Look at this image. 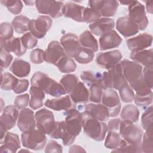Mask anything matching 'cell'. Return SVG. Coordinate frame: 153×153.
Here are the masks:
<instances>
[{
	"instance_id": "cell-1",
	"label": "cell",
	"mask_w": 153,
	"mask_h": 153,
	"mask_svg": "<svg viewBox=\"0 0 153 153\" xmlns=\"http://www.w3.org/2000/svg\"><path fill=\"white\" fill-rule=\"evenodd\" d=\"M120 65L124 78L137 94L146 95L152 92V89L146 85L144 81L143 69L140 64L124 59L121 62Z\"/></svg>"
},
{
	"instance_id": "cell-2",
	"label": "cell",
	"mask_w": 153,
	"mask_h": 153,
	"mask_svg": "<svg viewBox=\"0 0 153 153\" xmlns=\"http://www.w3.org/2000/svg\"><path fill=\"white\" fill-rule=\"evenodd\" d=\"M30 83L32 86L39 88L45 93L53 97H59L67 94L60 83L56 82L47 74L40 71H38L33 75L30 79Z\"/></svg>"
},
{
	"instance_id": "cell-3",
	"label": "cell",
	"mask_w": 153,
	"mask_h": 153,
	"mask_svg": "<svg viewBox=\"0 0 153 153\" xmlns=\"http://www.w3.org/2000/svg\"><path fill=\"white\" fill-rule=\"evenodd\" d=\"M81 114L84 133L94 140H103L108 130L107 124L93 118L85 111Z\"/></svg>"
},
{
	"instance_id": "cell-4",
	"label": "cell",
	"mask_w": 153,
	"mask_h": 153,
	"mask_svg": "<svg viewBox=\"0 0 153 153\" xmlns=\"http://www.w3.org/2000/svg\"><path fill=\"white\" fill-rule=\"evenodd\" d=\"M127 81L123 74L122 67L120 63L109 69L108 72L102 74V84L103 90L114 88L119 90Z\"/></svg>"
},
{
	"instance_id": "cell-5",
	"label": "cell",
	"mask_w": 153,
	"mask_h": 153,
	"mask_svg": "<svg viewBox=\"0 0 153 153\" xmlns=\"http://www.w3.org/2000/svg\"><path fill=\"white\" fill-rule=\"evenodd\" d=\"M22 145L32 150H41L45 145L47 137L45 134L39 129H32L31 130L23 132L21 135Z\"/></svg>"
},
{
	"instance_id": "cell-6",
	"label": "cell",
	"mask_w": 153,
	"mask_h": 153,
	"mask_svg": "<svg viewBox=\"0 0 153 153\" xmlns=\"http://www.w3.org/2000/svg\"><path fill=\"white\" fill-rule=\"evenodd\" d=\"M128 17L134 23L139 30H145L148 25V19L146 16L145 7L137 1H131L128 7Z\"/></svg>"
},
{
	"instance_id": "cell-7",
	"label": "cell",
	"mask_w": 153,
	"mask_h": 153,
	"mask_svg": "<svg viewBox=\"0 0 153 153\" xmlns=\"http://www.w3.org/2000/svg\"><path fill=\"white\" fill-rule=\"evenodd\" d=\"M120 134L127 143L131 144L140 143L143 136L142 130L133 123L123 120L120 126Z\"/></svg>"
},
{
	"instance_id": "cell-8",
	"label": "cell",
	"mask_w": 153,
	"mask_h": 153,
	"mask_svg": "<svg viewBox=\"0 0 153 153\" xmlns=\"http://www.w3.org/2000/svg\"><path fill=\"white\" fill-rule=\"evenodd\" d=\"M36 127L45 134L49 136L54 131L56 122L53 113L46 108L38 110L35 113Z\"/></svg>"
},
{
	"instance_id": "cell-9",
	"label": "cell",
	"mask_w": 153,
	"mask_h": 153,
	"mask_svg": "<svg viewBox=\"0 0 153 153\" xmlns=\"http://www.w3.org/2000/svg\"><path fill=\"white\" fill-rule=\"evenodd\" d=\"M19 115L18 109L16 106L8 105L4 108L0 117L1 141L4 138L7 130L15 126Z\"/></svg>"
},
{
	"instance_id": "cell-10",
	"label": "cell",
	"mask_w": 153,
	"mask_h": 153,
	"mask_svg": "<svg viewBox=\"0 0 153 153\" xmlns=\"http://www.w3.org/2000/svg\"><path fill=\"white\" fill-rule=\"evenodd\" d=\"M52 25V19L48 16H39L36 19L30 20L28 23V29L36 38L44 37L46 33Z\"/></svg>"
},
{
	"instance_id": "cell-11",
	"label": "cell",
	"mask_w": 153,
	"mask_h": 153,
	"mask_svg": "<svg viewBox=\"0 0 153 153\" xmlns=\"http://www.w3.org/2000/svg\"><path fill=\"white\" fill-rule=\"evenodd\" d=\"M62 1L51 0L35 1V5L37 11L40 14H48L53 19L60 17L62 14L63 7Z\"/></svg>"
},
{
	"instance_id": "cell-12",
	"label": "cell",
	"mask_w": 153,
	"mask_h": 153,
	"mask_svg": "<svg viewBox=\"0 0 153 153\" xmlns=\"http://www.w3.org/2000/svg\"><path fill=\"white\" fill-rule=\"evenodd\" d=\"M65 126L69 133L74 137L79 135L82 127V116L78 110L71 108L64 112Z\"/></svg>"
},
{
	"instance_id": "cell-13",
	"label": "cell",
	"mask_w": 153,
	"mask_h": 153,
	"mask_svg": "<svg viewBox=\"0 0 153 153\" xmlns=\"http://www.w3.org/2000/svg\"><path fill=\"white\" fill-rule=\"evenodd\" d=\"M88 5L90 8L99 13L101 16L109 18L115 15L119 2L115 0L89 1Z\"/></svg>"
},
{
	"instance_id": "cell-14",
	"label": "cell",
	"mask_w": 153,
	"mask_h": 153,
	"mask_svg": "<svg viewBox=\"0 0 153 153\" xmlns=\"http://www.w3.org/2000/svg\"><path fill=\"white\" fill-rule=\"evenodd\" d=\"M101 102L102 105L108 109L109 117H114L119 114L121 104L119 96L116 91L112 88L105 90V91L103 93Z\"/></svg>"
},
{
	"instance_id": "cell-15",
	"label": "cell",
	"mask_w": 153,
	"mask_h": 153,
	"mask_svg": "<svg viewBox=\"0 0 153 153\" xmlns=\"http://www.w3.org/2000/svg\"><path fill=\"white\" fill-rule=\"evenodd\" d=\"M60 44L66 55L74 59L82 48L78 36L72 33H68L62 36L60 38Z\"/></svg>"
},
{
	"instance_id": "cell-16",
	"label": "cell",
	"mask_w": 153,
	"mask_h": 153,
	"mask_svg": "<svg viewBox=\"0 0 153 153\" xmlns=\"http://www.w3.org/2000/svg\"><path fill=\"white\" fill-rule=\"evenodd\" d=\"M122 57L121 53L118 50H114L98 54L96 63L100 67L109 70L118 64Z\"/></svg>"
},
{
	"instance_id": "cell-17",
	"label": "cell",
	"mask_w": 153,
	"mask_h": 153,
	"mask_svg": "<svg viewBox=\"0 0 153 153\" xmlns=\"http://www.w3.org/2000/svg\"><path fill=\"white\" fill-rule=\"evenodd\" d=\"M17 126L22 132L35 128L36 120L33 111L29 108L22 109L19 115Z\"/></svg>"
},
{
	"instance_id": "cell-18",
	"label": "cell",
	"mask_w": 153,
	"mask_h": 153,
	"mask_svg": "<svg viewBox=\"0 0 153 153\" xmlns=\"http://www.w3.org/2000/svg\"><path fill=\"white\" fill-rule=\"evenodd\" d=\"M152 42V36L147 33H140L139 35L129 38L126 40L128 48L131 51H137L151 46Z\"/></svg>"
},
{
	"instance_id": "cell-19",
	"label": "cell",
	"mask_w": 153,
	"mask_h": 153,
	"mask_svg": "<svg viewBox=\"0 0 153 153\" xmlns=\"http://www.w3.org/2000/svg\"><path fill=\"white\" fill-rule=\"evenodd\" d=\"M65 54L63 48L58 41H51L44 51V61L55 65Z\"/></svg>"
},
{
	"instance_id": "cell-20",
	"label": "cell",
	"mask_w": 153,
	"mask_h": 153,
	"mask_svg": "<svg viewBox=\"0 0 153 153\" xmlns=\"http://www.w3.org/2000/svg\"><path fill=\"white\" fill-rule=\"evenodd\" d=\"M122 38L117 32L112 30L105 33L99 38V48L102 51L118 47L122 42Z\"/></svg>"
},
{
	"instance_id": "cell-21",
	"label": "cell",
	"mask_w": 153,
	"mask_h": 153,
	"mask_svg": "<svg viewBox=\"0 0 153 153\" xmlns=\"http://www.w3.org/2000/svg\"><path fill=\"white\" fill-rule=\"evenodd\" d=\"M115 22L112 19L102 17L89 25V29L91 33L96 36H101L106 32L113 30Z\"/></svg>"
},
{
	"instance_id": "cell-22",
	"label": "cell",
	"mask_w": 153,
	"mask_h": 153,
	"mask_svg": "<svg viewBox=\"0 0 153 153\" xmlns=\"http://www.w3.org/2000/svg\"><path fill=\"white\" fill-rule=\"evenodd\" d=\"M116 29L125 38L134 36L139 31L137 26L127 16L121 17L117 19Z\"/></svg>"
},
{
	"instance_id": "cell-23",
	"label": "cell",
	"mask_w": 153,
	"mask_h": 153,
	"mask_svg": "<svg viewBox=\"0 0 153 153\" xmlns=\"http://www.w3.org/2000/svg\"><path fill=\"white\" fill-rule=\"evenodd\" d=\"M50 136L53 139H61L65 146L71 145L75 139V137L71 135L68 131L65 121H56L55 128Z\"/></svg>"
},
{
	"instance_id": "cell-24",
	"label": "cell",
	"mask_w": 153,
	"mask_h": 153,
	"mask_svg": "<svg viewBox=\"0 0 153 153\" xmlns=\"http://www.w3.org/2000/svg\"><path fill=\"white\" fill-rule=\"evenodd\" d=\"M85 7L73 2H67L63 5L62 14L66 17L72 19L78 22H84L83 14Z\"/></svg>"
},
{
	"instance_id": "cell-25",
	"label": "cell",
	"mask_w": 153,
	"mask_h": 153,
	"mask_svg": "<svg viewBox=\"0 0 153 153\" xmlns=\"http://www.w3.org/2000/svg\"><path fill=\"white\" fill-rule=\"evenodd\" d=\"M0 143L2 144L0 148V152L2 153L16 152L21 146L19 136L11 132H7L4 138L0 141Z\"/></svg>"
},
{
	"instance_id": "cell-26",
	"label": "cell",
	"mask_w": 153,
	"mask_h": 153,
	"mask_svg": "<svg viewBox=\"0 0 153 153\" xmlns=\"http://www.w3.org/2000/svg\"><path fill=\"white\" fill-rule=\"evenodd\" d=\"M0 42L1 48H4L8 53L13 52L18 57L23 56L26 52L27 49L22 45L21 38L13 37L11 39Z\"/></svg>"
},
{
	"instance_id": "cell-27",
	"label": "cell",
	"mask_w": 153,
	"mask_h": 153,
	"mask_svg": "<svg viewBox=\"0 0 153 153\" xmlns=\"http://www.w3.org/2000/svg\"><path fill=\"white\" fill-rule=\"evenodd\" d=\"M85 111L93 118L102 122L107 121L109 117L108 109L101 104H86L85 105Z\"/></svg>"
},
{
	"instance_id": "cell-28",
	"label": "cell",
	"mask_w": 153,
	"mask_h": 153,
	"mask_svg": "<svg viewBox=\"0 0 153 153\" xmlns=\"http://www.w3.org/2000/svg\"><path fill=\"white\" fill-rule=\"evenodd\" d=\"M44 105L48 108L56 111H67L72 108V103L70 96H65L60 98L47 100L44 103Z\"/></svg>"
},
{
	"instance_id": "cell-29",
	"label": "cell",
	"mask_w": 153,
	"mask_h": 153,
	"mask_svg": "<svg viewBox=\"0 0 153 153\" xmlns=\"http://www.w3.org/2000/svg\"><path fill=\"white\" fill-rule=\"evenodd\" d=\"M69 96L75 103H84L89 100V91L83 82L79 81L69 93Z\"/></svg>"
},
{
	"instance_id": "cell-30",
	"label": "cell",
	"mask_w": 153,
	"mask_h": 153,
	"mask_svg": "<svg viewBox=\"0 0 153 153\" xmlns=\"http://www.w3.org/2000/svg\"><path fill=\"white\" fill-rule=\"evenodd\" d=\"M10 71L16 76L25 77L30 74V65L24 60L16 59L10 66Z\"/></svg>"
},
{
	"instance_id": "cell-31",
	"label": "cell",
	"mask_w": 153,
	"mask_h": 153,
	"mask_svg": "<svg viewBox=\"0 0 153 153\" xmlns=\"http://www.w3.org/2000/svg\"><path fill=\"white\" fill-rule=\"evenodd\" d=\"M152 49L143 50L137 51H131L130 55V59L139 64L142 65L149 66L153 63Z\"/></svg>"
},
{
	"instance_id": "cell-32",
	"label": "cell",
	"mask_w": 153,
	"mask_h": 153,
	"mask_svg": "<svg viewBox=\"0 0 153 153\" xmlns=\"http://www.w3.org/2000/svg\"><path fill=\"white\" fill-rule=\"evenodd\" d=\"M30 99L29 106L33 110L41 108L43 105V100L45 98V93L41 88L32 86L30 88Z\"/></svg>"
},
{
	"instance_id": "cell-33",
	"label": "cell",
	"mask_w": 153,
	"mask_h": 153,
	"mask_svg": "<svg viewBox=\"0 0 153 153\" xmlns=\"http://www.w3.org/2000/svg\"><path fill=\"white\" fill-rule=\"evenodd\" d=\"M79 41L82 47L88 48L94 53L98 51L99 45L97 41L90 31L88 30L84 31L79 35Z\"/></svg>"
},
{
	"instance_id": "cell-34",
	"label": "cell",
	"mask_w": 153,
	"mask_h": 153,
	"mask_svg": "<svg viewBox=\"0 0 153 153\" xmlns=\"http://www.w3.org/2000/svg\"><path fill=\"white\" fill-rule=\"evenodd\" d=\"M55 66L61 72L66 74L74 72L76 69V65L74 60L66 54L60 58Z\"/></svg>"
},
{
	"instance_id": "cell-35",
	"label": "cell",
	"mask_w": 153,
	"mask_h": 153,
	"mask_svg": "<svg viewBox=\"0 0 153 153\" xmlns=\"http://www.w3.org/2000/svg\"><path fill=\"white\" fill-rule=\"evenodd\" d=\"M121 117L123 120L136 123L139 120V111L137 108L133 105H127L123 107L121 111Z\"/></svg>"
},
{
	"instance_id": "cell-36",
	"label": "cell",
	"mask_w": 153,
	"mask_h": 153,
	"mask_svg": "<svg viewBox=\"0 0 153 153\" xmlns=\"http://www.w3.org/2000/svg\"><path fill=\"white\" fill-rule=\"evenodd\" d=\"M29 19L25 16L19 15L15 17L12 21V26L15 32L18 33H25L28 29Z\"/></svg>"
},
{
	"instance_id": "cell-37",
	"label": "cell",
	"mask_w": 153,
	"mask_h": 153,
	"mask_svg": "<svg viewBox=\"0 0 153 153\" xmlns=\"http://www.w3.org/2000/svg\"><path fill=\"white\" fill-rule=\"evenodd\" d=\"M103 87L100 82H96L89 86V100L94 103H100L103 95Z\"/></svg>"
},
{
	"instance_id": "cell-38",
	"label": "cell",
	"mask_w": 153,
	"mask_h": 153,
	"mask_svg": "<svg viewBox=\"0 0 153 153\" xmlns=\"http://www.w3.org/2000/svg\"><path fill=\"white\" fill-rule=\"evenodd\" d=\"M112 152H142L141 143L137 144H131L127 143L125 140L121 139L118 146L114 149Z\"/></svg>"
},
{
	"instance_id": "cell-39",
	"label": "cell",
	"mask_w": 153,
	"mask_h": 153,
	"mask_svg": "<svg viewBox=\"0 0 153 153\" xmlns=\"http://www.w3.org/2000/svg\"><path fill=\"white\" fill-rule=\"evenodd\" d=\"M79 81L75 74H67L64 75L60 81V83L66 91L69 94L78 84Z\"/></svg>"
},
{
	"instance_id": "cell-40",
	"label": "cell",
	"mask_w": 153,
	"mask_h": 153,
	"mask_svg": "<svg viewBox=\"0 0 153 153\" xmlns=\"http://www.w3.org/2000/svg\"><path fill=\"white\" fill-rule=\"evenodd\" d=\"M18 81L19 79L11 74L5 72L3 75L1 72V89L6 91L13 90Z\"/></svg>"
},
{
	"instance_id": "cell-41",
	"label": "cell",
	"mask_w": 153,
	"mask_h": 153,
	"mask_svg": "<svg viewBox=\"0 0 153 153\" xmlns=\"http://www.w3.org/2000/svg\"><path fill=\"white\" fill-rule=\"evenodd\" d=\"M142 141H141L142 152L145 153L153 152V136L152 128L145 130L143 134Z\"/></svg>"
},
{
	"instance_id": "cell-42",
	"label": "cell",
	"mask_w": 153,
	"mask_h": 153,
	"mask_svg": "<svg viewBox=\"0 0 153 153\" xmlns=\"http://www.w3.org/2000/svg\"><path fill=\"white\" fill-rule=\"evenodd\" d=\"M80 77L88 86L96 82L102 84V74L99 72L94 74L92 71H84L80 74Z\"/></svg>"
},
{
	"instance_id": "cell-43",
	"label": "cell",
	"mask_w": 153,
	"mask_h": 153,
	"mask_svg": "<svg viewBox=\"0 0 153 153\" xmlns=\"http://www.w3.org/2000/svg\"><path fill=\"white\" fill-rule=\"evenodd\" d=\"M121 140L119 133L114 131H109L105 141V146L108 149H115L117 148Z\"/></svg>"
},
{
	"instance_id": "cell-44",
	"label": "cell",
	"mask_w": 153,
	"mask_h": 153,
	"mask_svg": "<svg viewBox=\"0 0 153 153\" xmlns=\"http://www.w3.org/2000/svg\"><path fill=\"white\" fill-rule=\"evenodd\" d=\"M94 54L93 51L88 48L82 47L75 60L80 64H88L93 61Z\"/></svg>"
},
{
	"instance_id": "cell-45",
	"label": "cell",
	"mask_w": 153,
	"mask_h": 153,
	"mask_svg": "<svg viewBox=\"0 0 153 153\" xmlns=\"http://www.w3.org/2000/svg\"><path fill=\"white\" fill-rule=\"evenodd\" d=\"M120 96L123 102L130 103L134 100V93L132 88L129 85L128 82L125 84L119 90Z\"/></svg>"
},
{
	"instance_id": "cell-46",
	"label": "cell",
	"mask_w": 153,
	"mask_h": 153,
	"mask_svg": "<svg viewBox=\"0 0 153 153\" xmlns=\"http://www.w3.org/2000/svg\"><path fill=\"white\" fill-rule=\"evenodd\" d=\"M152 106H148L145 112L142 114L141 118V123L142 128L145 130L152 128Z\"/></svg>"
},
{
	"instance_id": "cell-47",
	"label": "cell",
	"mask_w": 153,
	"mask_h": 153,
	"mask_svg": "<svg viewBox=\"0 0 153 153\" xmlns=\"http://www.w3.org/2000/svg\"><path fill=\"white\" fill-rule=\"evenodd\" d=\"M1 2L5 5L8 10L13 14H18L21 13L23 8V3L21 1L17 0H1Z\"/></svg>"
},
{
	"instance_id": "cell-48",
	"label": "cell",
	"mask_w": 153,
	"mask_h": 153,
	"mask_svg": "<svg viewBox=\"0 0 153 153\" xmlns=\"http://www.w3.org/2000/svg\"><path fill=\"white\" fill-rule=\"evenodd\" d=\"M13 27L9 23H2L0 26V41L12 38L13 36Z\"/></svg>"
},
{
	"instance_id": "cell-49",
	"label": "cell",
	"mask_w": 153,
	"mask_h": 153,
	"mask_svg": "<svg viewBox=\"0 0 153 153\" xmlns=\"http://www.w3.org/2000/svg\"><path fill=\"white\" fill-rule=\"evenodd\" d=\"M22 45L26 49L34 48L38 43V39L30 32L25 33L21 38Z\"/></svg>"
},
{
	"instance_id": "cell-50",
	"label": "cell",
	"mask_w": 153,
	"mask_h": 153,
	"mask_svg": "<svg viewBox=\"0 0 153 153\" xmlns=\"http://www.w3.org/2000/svg\"><path fill=\"white\" fill-rule=\"evenodd\" d=\"M135 103L140 107L145 108L151 105L152 102V92L146 95L134 94V100Z\"/></svg>"
},
{
	"instance_id": "cell-51",
	"label": "cell",
	"mask_w": 153,
	"mask_h": 153,
	"mask_svg": "<svg viewBox=\"0 0 153 153\" xmlns=\"http://www.w3.org/2000/svg\"><path fill=\"white\" fill-rule=\"evenodd\" d=\"M100 18H101V16L99 13L90 7L85 8L83 14V20L84 22L92 23Z\"/></svg>"
},
{
	"instance_id": "cell-52",
	"label": "cell",
	"mask_w": 153,
	"mask_h": 153,
	"mask_svg": "<svg viewBox=\"0 0 153 153\" xmlns=\"http://www.w3.org/2000/svg\"><path fill=\"white\" fill-rule=\"evenodd\" d=\"M1 57V71L2 72L3 70L6 69L11 64L13 60V56L4 48H1L0 52Z\"/></svg>"
},
{
	"instance_id": "cell-53",
	"label": "cell",
	"mask_w": 153,
	"mask_h": 153,
	"mask_svg": "<svg viewBox=\"0 0 153 153\" xmlns=\"http://www.w3.org/2000/svg\"><path fill=\"white\" fill-rule=\"evenodd\" d=\"M153 68H152V65L146 66L143 68V70H142L143 79L146 84V85L151 88H152L153 86Z\"/></svg>"
},
{
	"instance_id": "cell-54",
	"label": "cell",
	"mask_w": 153,
	"mask_h": 153,
	"mask_svg": "<svg viewBox=\"0 0 153 153\" xmlns=\"http://www.w3.org/2000/svg\"><path fill=\"white\" fill-rule=\"evenodd\" d=\"M30 60L34 64H40L44 61V51L39 48L33 50L30 54Z\"/></svg>"
},
{
	"instance_id": "cell-55",
	"label": "cell",
	"mask_w": 153,
	"mask_h": 153,
	"mask_svg": "<svg viewBox=\"0 0 153 153\" xmlns=\"http://www.w3.org/2000/svg\"><path fill=\"white\" fill-rule=\"evenodd\" d=\"M29 96L26 93L24 94L17 96L14 100V105L18 109H22L25 108L29 104Z\"/></svg>"
},
{
	"instance_id": "cell-56",
	"label": "cell",
	"mask_w": 153,
	"mask_h": 153,
	"mask_svg": "<svg viewBox=\"0 0 153 153\" xmlns=\"http://www.w3.org/2000/svg\"><path fill=\"white\" fill-rule=\"evenodd\" d=\"M45 152H62L63 147L56 141L51 140L48 142L45 150Z\"/></svg>"
},
{
	"instance_id": "cell-57",
	"label": "cell",
	"mask_w": 153,
	"mask_h": 153,
	"mask_svg": "<svg viewBox=\"0 0 153 153\" xmlns=\"http://www.w3.org/2000/svg\"><path fill=\"white\" fill-rule=\"evenodd\" d=\"M29 81L26 79H19L16 85L13 90L16 94H20L26 91L29 86Z\"/></svg>"
},
{
	"instance_id": "cell-58",
	"label": "cell",
	"mask_w": 153,
	"mask_h": 153,
	"mask_svg": "<svg viewBox=\"0 0 153 153\" xmlns=\"http://www.w3.org/2000/svg\"><path fill=\"white\" fill-rule=\"evenodd\" d=\"M121 120L120 118L110 120L108 123V129L109 131H117L119 130Z\"/></svg>"
},
{
	"instance_id": "cell-59",
	"label": "cell",
	"mask_w": 153,
	"mask_h": 153,
	"mask_svg": "<svg viewBox=\"0 0 153 153\" xmlns=\"http://www.w3.org/2000/svg\"><path fill=\"white\" fill-rule=\"evenodd\" d=\"M69 152H85V151L80 146L72 145L69 148Z\"/></svg>"
},
{
	"instance_id": "cell-60",
	"label": "cell",
	"mask_w": 153,
	"mask_h": 153,
	"mask_svg": "<svg viewBox=\"0 0 153 153\" xmlns=\"http://www.w3.org/2000/svg\"><path fill=\"white\" fill-rule=\"evenodd\" d=\"M145 2H146V8L147 12L149 14H152L153 1H145Z\"/></svg>"
},
{
	"instance_id": "cell-61",
	"label": "cell",
	"mask_w": 153,
	"mask_h": 153,
	"mask_svg": "<svg viewBox=\"0 0 153 153\" xmlns=\"http://www.w3.org/2000/svg\"><path fill=\"white\" fill-rule=\"evenodd\" d=\"M24 3L26 4V5H33V4H35V1H24Z\"/></svg>"
},
{
	"instance_id": "cell-62",
	"label": "cell",
	"mask_w": 153,
	"mask_h": 153,
	"mask_svg": "<svg viewBox=\"0 0 153 153\" xmlns=\"http://www.w3.org/2000/svg\"><path fill=\"white\" fill-rule=\"evenodd\" d=\"M19 152H30L29 149H27V150H26V149H21V150H20V151H19Z\"/></svg>"
}]
</instances>
